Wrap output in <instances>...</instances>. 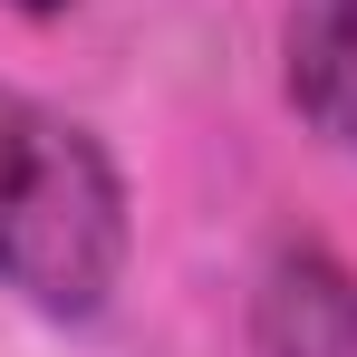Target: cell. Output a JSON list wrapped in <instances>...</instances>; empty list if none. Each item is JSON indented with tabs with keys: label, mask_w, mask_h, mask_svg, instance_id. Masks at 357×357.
<instances>
[{
	"label": "cell",
	"mask_w": 357,
	"mask_h": 357,
	"mask_svg": "<svg viewBox=\"0 0 357 357\" xmlns=\"http://www.w3.org/2000/svg\"><path fill=\"white\" fill-rule=\"evenodd\" d=\"M126 280V183L77 116L0 87V290L39 319H97Z\"/></svg>",
	"instance_id": "cell-1"
},
{
	"label": "cell",
	"mask_w": 357,
	"mask_h": 357,
	"mask_svg": "<svg viewBox=\"0 0 357 357\" xmlns=\"http://www.w3.org/2000/svg\"><path fill=\"white\" fill-rule=\"evenodd\" d=\"M251 357H357V271L328 241H280L261 261Z\"/></svg>",
	"instance_id": "cell-2"
},
{
	"label": "cell",
	"mask_w": 357,
	"mask_h": 357,
	"mask_svg": "<svg viewBox=\"0 0 357 357\" xmlns=\"http://www.w3.org/2000/svg\"><path fill=\"white\" fill-rule=\"evenodd\" d=\"M280 59H290V107L338 155H357V0H290Z\"/></svg>",
	"instance_id": "cell-3"
},
{
	"label": "cell",
	"mask_w": 357,
	"mask_h": 357,
	"mask_svg": "<svg viewBox=\"0 0 357 357\" xmlns=\"http://www.w3.org/2000/svg\"><path fill=\"white\" fill-rule=\"evenodd\" d=\"M20 10H68V0H20Z\"/></svg>",
	"instance_id": "cell-4"
}]
</instances>
